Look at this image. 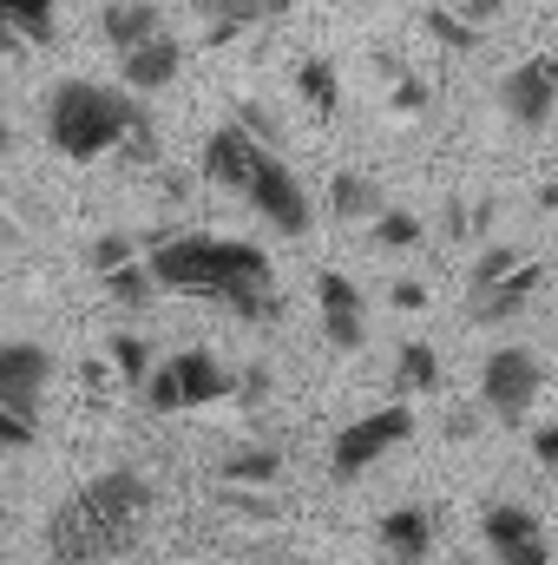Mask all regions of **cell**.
Returning a JSON list of instances; mask_svg holds the SVG:
<instances>
[{
    "mask_svg": "<svg viewBox=\"0 0 558 565\" xmlns=\"http://www.w3.org/2000/svg\"><path fill=\"white\" fill-rule=\"evenodd\" d=\"M151 289L158 296H191V302H217L237 322H277V270L270 250L244 244V237H164L151 244Z\"/></svg>",
    "mask_w": 558,
    "mask_h": 565,
    "instance_id": "6da1fadb",
    "label": "cell"
},
{
    "mask_svg": "<svg viewBox=\"0 0 558 565\" xmlns=\"http://www.w3.org/2000/svg\"><path fill=\"white\" fill-rule=\"evenodd\" d=\"M151 520V480L139 467H112L79 480L53 513H46V559L53 565H106L132 553Z\"/></svg>",
    "mask_w": 558,
    "mask_h": 565,
    "instance_id": "7a4b0ae2",
    "label": "cell"
},
{
    "mask_svg": "<svg viewBox=\"0 0 558 565\" xmlns=\"http://www.w3.org/2000/svg\"><path fill=\"white\" fill-rule=\"evenodd\" d=\"M46 145L73 164H93L106 151H132L151 158V119L126 86H99V79H60L46 93Z\"/></svg>",
    "mask_w": 558,
    "mask_h": 565,
    "instance_id": "3957f363",
    "label": "cell"
},
{
    "mask_svg": "<svg viewBox=\"0 0 558 565\" xmlns=\"http://www.w3.org/2000/svg\"><path fill=\"white\" fill-rule=\"evenodd\" d=\"M237 388V375L211 355V349H178L164 362H151L144 375V408L151 415H184V408H211Z\"/></svg>",
    "mask_w": 558,
    "mask_h": 565,
    "instance_id": "277c9868",
    "label": "cell"
},
{
    "mask_svg": "<svg viewBox=\"0 0 558 565\" xmlns=\"http://www.w3.org/2000/svg\"><path fill=\"white\" fill-rule=\"evenodd\" d=\"M539 382H546L539 355L519 349V342H506V349H493L486 369H480V408H486L493 422L519 427L526 415H533V402H539Z\"/></svg>",
    "mask_w": 558,
    "mask_h": 565,
    "instance_id": "5b68a950",
    "label": "cell"
},
{
    "mask_svg": "<svg viewBox=\"0 0 558 565\" xmlns=\"http://www.w3.org/2000/svg\"><path fill=\"white\" fill-rule=\"evenodd\" d=\"M244 204H250V211H257L270 231H282V237H302V231L315 224V204H309V191L296 184V171L282 164L270 145H264V151H257V164H250Z\"/></svg>",
    "mask_w": 558,
    "mask_h": 565,
    "instance_id": "8992f818",
    "label": "cell"
},
{
    "mask_svg": "<svg viewBox=\"0 0 558 565\" xmlns=\"http://www.w3.org/2000/svg\"><path fill=\"white\" fill-rule=\"evenodd\" d=\"M408 434H415V415H408L401 402H388V408H375V415H362V422H348L342 434H335L329 467H335L342 480H355V473H368L375 460H388Z\"/></svg>",
    "mask_w": 558,
    "mask_h": 565,
    "instance_id": "52a82bcc",
    "label": "cell"
},
{
    "mask_svg": "<svg viewBox=\"0 0 558 565\" xmlns=\"http://www.w3.org/2000/svg\"><path fill=\"white\" fill-rule=\"evenodd\" d=\"M46 388H53V355L40 342H0V408L20 422H40Z\"/></svg>",
    "mask_w": 558,
    "mask_h": 565,
    "instance_id": "ba28073f",
    "label": "cell"
},
{
    "mask_svg": "<svg viewBox=\"0 0 558 565\" xmlns=\"http://www.w3.org/2000/svg\"><path fill=\"white\" fill-rule=\"evenodd\" d=\"M480 533H486V546H493V559H500V565H552V546H546L539 513H533V507H519V500L486 507Z\"/></svg>",
    "mask_w": 558,
    "mask_h": 565,
    "instance_id": "9c48e42d",
    "label": "cell"
},
{
    "mask_svg": "<svg viewBox=\"0 0 558 565\" xmlns=\"http://www.w3.org/2000/svg\"><path fill=\"white\" fill-rule=\"evenodd\" d=\"M500 106H506L513 126H546L552 106H558V60H546V53L519 60V66L500 79Z\"/></svg>",
    "mask_w": 558,
    "mask_h": 565,
    "instance_id": "30bf717a",
    "label": "cell"
},
{
    "mask_svg": "<svg viewBox=\"0 0 558 565\" xmlns=\"http://www.w3.org/2000/svg\"><path fill=\"white\" fill-rule=\"evenodd\" d=\"M315 302H322V342L335 355H355L368 335H362V289L342 277V270H322L315 277Z\"/></svg>",
    "mask_w": 558,
    "mask_h": 565,
    "instance_id": "8fae6325",
    "label": "cell"
},
{
    "mask_svg": "<svg viewBox=\"0 0 558 565\" xmlns=\"http://www.w3.org/2000/svg\"><path fill=\"white\" fill-rule=\"evenodd\" d=\"M257 151H264V139H250L244 126H217V132L204 139L197 178H204V184H217V191H237V198H244V184H250V164H257Z\"/></svg>",
    "mask_w": 558,
    "mask_h": 565,
    "instance_id": "7c38bea8",
    "label": "cell"
},
{
    "mask_svg": "<svg viewBox=\"0 0 558 565\" xmlns=\"http://www.w3.org/2000/svg\"><path fill=\"white\" fill-rule=\"evenodd\" d=\"M433 540H440V520H433V507H395V513H382V553L388 565H427L433 559Z\"/></svg>",
    "mask_w": 558,
    "mask_h": 565,
    "instance_id": "4fadbf2b",
    "label": "cell"
},
{
    "mask_svg": "<svg viewBox=\"0 0 558 565\" xmlns=\"http://www.w3.org/2000/svg\"><path fill=\"white\" fill-rule=\"evenodd\" d=\"M539 282H546V270H539V264H519L513 277H500L493 289H473V296H466V322H480V329L519 322V309L539 296Z\"/></svg>",
    "mask_w": 558,
    "mask_h": 565,
    "instance_id": "5bb4252c",
    "label": "cell"
},
{
    "mask_svg": "<svg viewBox=\"0 0 558 565\" xmlns=\"http://www.w3.org/2000/svg\"><path fill=\"white\" fill-rule=\"evenodd\" d=\"M178 66H184V46H178V33H158V40H144V46H132V53L119 60V73H126V93H164V86L178 79Z\"/></svg>",
    "mask_w": 558,
    "mask_h": 565,
    "instance_id": "9a60e30c",
    "label": "cell"
},
{
    "mask_svg": "<svg viewBox=\"0 0 558 565\" xmlns=\"http://www.w3.org/2000/svg\"><path fill=\"white\" fill-rule=\"evenodd\" d=\"M99 33H106V46L126 60L132 46H144V40H158V33H164V13H158L151 0H112V7L99 13Z\"/></svg>",
    "mask_w": 558,
    "mask_h": 565,
    "instance_id": "2e32d148",
    "label": "cell"
},
{
    "mask_svg": "<svg viewBox=\"0 0 558 565\" xmlns=\"http://www.w3.org/2000/svg\"><path fill=\"white\" fill-rule=\"evenodd\" d=\"M329 211H335L342 224H362V217L375 224L388 204H382V184H375L368 171H335V178H329Z\"/></svg>",
    "mask_w": 558,
    "mask_h": 565,
    "instance_id": "e0dca14e",
    "label": "cell"
},
{
    "mask_svg": "<svg viewBox=\"0 0 558 565\" xmlns=\"http://www.w3.org/2000/svg\"><path fill=\"white\" fill-rule=\"evenodd\" d=\"M217 480H230V487H277L282 480V447H237V454H224L217 460Z\"/></svg>",
    "mask_w": 558,
    "mask_h": 565,
    "instance_id": "ac0fdd59",
    "label": "cell"
},
{
    "mask_svg": "<svg viewBox=\"0 0 558 565\" xmlns=\"http://www.w3.org/2000/svg\"><path fill=\"white\" fill-rule=\"evenodd\" d=\"M395 388H401V395H433V388H440V355H433L427 342H401V355H395Z\"/></svg>",
    "mask_w": 558,
    "mask_h": 565,
    "instance_id": "d6986e66",
    "label": "cell"
},
{
    "mask_svg": "<svg viewBox=\"0 0 558 565\" xmlns=\"http://www.w3.org/2000/svg\"><path fill=\"white\" fill-rule=\"evenodd\" d=\"M296 93L315 106V113H335V99H342V79H335V60H322V53H309V60H296Z\"/></svg>",
    "mask_w": 558,
    "mask_h": 565,
    "instance_id": "ffe728a7",
    "label": "cell"
},
{
    "mask_svg": "<svg viewBox=\"0 0 558 565\" xmlns=\"http://www.w3.org/2000/svg\"><path fill=\"white\" fill-rule=\"evenodd\" d=\"M7 20L20 33V46H53V33H60V7L53 0H7Z\"/></svg>",
    "mask_w": 558,
    "mask_h": 565,
    "instance_id": "44dd1931",
    "label": "cell"
},
{
    "mask_svg": "<svg viewBox=\"0 0 558 565\" xmlns=\"http://www.w3.org/2000/svg\"><path fill=\"white\" fill-rule=\"evenodd\" d=\"M191 7H197V20H204L211 46H224V40L250 33V0H191Z\"/></svg>",
    "mask_w": 558,
    "mask_h": 565,
    "instance_id": "7402d4cb",
    "label": "cell"
},
{
    "mask_svg": "<svg viewBox=\"0 0 558 565\" xmlns=\"http://www.w3.org/2000/svg\"><path fill=\"white\" fill-rule=\"evenodd\" d=\"M519 264H526V257H519L513 244H486V250L473 257V270H466V296H473V289H493L500 277H513Z\"/></svg>",
    "mask_w": 558,
    "mask_h": 565,
    "instance_id": "603a6c76",
    "label": "cell"
},
{
    "mask_svg": "<svg viewBox=\"0 0 558 565\" xmlns=\"http://www.w3.org/2000/svg\"><path fill=\"white\" fill-rule=\"evenodd\" d=\"M106 289H112V302H126V309H144V302L158 296L144 264H126V270H112V277H106Z\"/></svg>",
    "mask_w": 558,
    "mask_h": 565,
    "instance_id": "cb8c5ba5",
    "label": "cell"
},
{
    "mask_svg": "<svg viewBox=\"0 0 558 565\" xmlns=\"http://www.w3.org/2000/svg\"><path fill=\"white\" fill-rule=\"evenodd\" d=\"M427 33H433L440 46H453V53H466V46H480V33H473V26H466V20H460L453 7H433V13H427Z\"/></svg>",
    "mask_w": 558,
    "mask_h": 565,
    "instance_id": "d4e9b609",
    "label": "cell"
},
{
    "mask_svg": "<svg viewBox=\"0 0 558 565\" xmlns=\"http://www.w3.org/2000/svg\"><path fill=\"white\" fill-rule=\"evenodd\" d=\"M132 250H139V244H132V231H106V237L93 244V270H99V277H112V270H126V264H139Z\"/></svg>",
    "mask_w": 558,
    "mask_h": 565,
    "instance_id": "484cf974",
    "label": "cell"
},
{
    "mask_svg": "<svg viewBox=\"0 0 558 565\" xmlns=\"http://www.w3.org/2000/svg\"><path fill=\"white\" fill-rule=\"evenodd\" d=\"M112 362H119V375H126L132 388H144V375H151V342H139V335H112Z\"/></svg>",
    "mask_w": 558,
    "mask_h": 565,
    "instance_id": "4316f807",
    "label": "cell"
},
{
    "mask_svg": "<svg viewBox=\"0 0 558 565\" xmlns=\"http://www.w3.org/2000/svg\"><path fill=\"white\" fill-rule=\"evenodd\" d=\"M375 244H388V250L420 244V217H408V211H382V217H375Z\"/></svg>",
    "mask_w": 558,
    "mask_h": 565,
    "instance_id": "83f0119b",
    "label": "cell"
},
{
    "mask_svg": "<svg viewBox=\"0 0 558 565\" xmlns=\"http://www.w3.org/2000/svg\"><path fill=\"white\" fill-rule=\"evenodd\" d=\"M0 447H7V454L33 447V422H20V415H7V408H0Z\"/></svg>",
    "mask_w": 558,
    "mask_h": 565,
    "instance_id": "f1b7e54d",
    "label": "cell"
},
{
    "mask_svg": "<svg viewBox=\"0 0 558 565\" xmlns=\"http://www.w3.org/2000/svg\"><path fill=\"white\" fill-rule=\"evenodd\" d=\"M533 454H539V460L558 473V422L552 427H533Z\"/></svg>",
    "mask_w": 558,
    "mask_h": 565,
    "instance_id": "f546056e",
    "label": "cell"
},
{
    "mask_svg": "<svg viewBox=\"0 0 558 565\" xmlns=\"http://www.w3.org/2000/svg\"><path fill=\"white\" fill-rule=\"evenodd\" d=\"M395 309H427V282L401 277V282H395Z\"/></svg>",
    "mask_w": 558,
    "mask_h": 565,
    "instance_id": "4dcf8cb0",
    "label": "cell"
},
{
    "mask_svg": "<svg viewBox=\"0 0 558 565\" xmlns=\"http://www.w3.org/2000/svg\"><path fill=\"white\" fill-rule=\"evenodd\" d=\"M289 13V0H250V26H277Z\"/></svg>",
    "mask_w": 558,
    "mask_h": 565,
    "instance_id": "1f68e13d",
    "label": "cell"
},
{
    "mask_svg": "<svg viewBox=\"0 0 558 565\" xmlns=\"http://www.w3.org/2000/svg\"><path fill=\"white\" fill-rule=\"evenodd\" d=\"M395 106H401V113H420V106H427V86H420V79H401V86H395Z\"/></svg>",
    "mask_w": 558,
    "mask_h": 565,
    "instance_id": "d6a6232c",
    "label": "cell"
},
{
    "mask_svg": "<svg viewBox=\"0 0 558 565\" xmlns=\"http://www.w3.org/2000/svg\"><path fill=\"white\" fill-rule=\"evenodd\" d=\"M493 13H500V0H466V7H460V20H466L473 33H480V26H486Z\"/></svg>",
    "mask_w": 558,
    "mask_h": 565,
    "instance_id": "836d02e7",
    "label": "cell"
},
{
    "mask_svg": "<svg viewBox=\"0 0 558 565\" xmlns=\"http://www.w3.org/2000/svg\"><path fill=\"white\" fill-rule=\"evenodd\" d=\"M0 53H20V33H13V20H7V0H0Z\"/></svg>",
    "mask_w": 558,
    "mask_h": 565,
    "instance_id": "e575fe53",
    "label": "cell"
},
{
    "mask_svg": "<svg viewBox=\"0 0 558 565\" xmlns=\"http://www.w3.org/2000/svg\"><path fill=\"white\" fill-rule=\"evenodd\" d=\"M539 204H546V211H558V178H546V184H539Z\"/></svg>",
    "mask_w": 558,
    "mask_h": 565,
    "instance_id": "d590c367",
    "label": "cell"
},
{
    "mask_svg": "<svg viewBox=\"0 0 558 565\" xmlns=\"http://www.w3.org/2000/svg\"><path fill=\"white\" fill-rule=\"evenodd\" d=\"M0 151H7V126H0Z\"/></svg>",
    "mask_w": 558,
    "mask_h": 565,
    "instance_id": "8d00e7d4",
    "label": "cell"
},
{
    "mask_svg": "<svg viewBox=\"0 0 558 565\" xmlns=\"http://www.w3.org/2000/svg\"><path fill=\"white\" fill-rule=\"evenodd\" d=\"M0 237H7V217H0Z\"/></svg>",
    "mask_w": 558,
    "mask_h": 565,
    "instance_id": "74e56055",
    "label": "cell"
},
{
    "mask_svg": "<svg viewBox=\"0 0 558 565\" xmlns=\"http://www.w3.org/2000/svg\"><path fill=\"white\" fill-rule=\"evenodd\" d=\"M466 565H473V559H466Z\"/></svg>",
    "mask_w": 558,
    "mask_h": 565,
    "instance_id": "f35d334b",
    "label": "cell"
}]
</instances>
